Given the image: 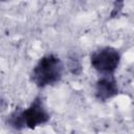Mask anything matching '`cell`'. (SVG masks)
I'll list each match as a JSON object with an SVG mask.
<instances>
[{"label": "cell", "instance_id": "cell-6", "mask_svg": "<svg viewBox=\"0 0 134 134\" xmlns=\"http://www.w3.org/2000/svg\"><path fill=\"white\" fill-rule=\"evenodd\" d=\"M124 6V0H115L114 2V8L112 9V13H111V18H115L118 16L119 12L121 10Z\"/></svg>", "mask_w": 134, "mask_h": 134}, {"label": "cell", "instance_id": "cell-3", "mask_svg": "<svg viewBox=\"0 0 134 134\" xmlns=\"http://www.w3.org/2000/svg\"><path fill=\"white\" fill-rule=\"evenodd\" d=\"M121 61L120 52L112 46L95 49L90 54V66L99 75L114 74Z\"/></svg>", "mask_w": 134, "mask_h": 134}, {"label": "cell", "instance_id": "cell-1", "mask_svg": "<svg viewBox=\"0 0 134 134\" xmlns=\"http://www.w3.org/2000/svg\"><path fill=\"white\" fill-rule=\"evenodd\" d=\"M50 119V114L47 111L43 98L36 96L30 105L25 109H16L6 117V125L16 131L24 129H36L37 127L47 124Z\"/></svg>", "mask_w": 134, "mask_h": 134}, {"label": "cell", "instance_id": "cell-7", "mask_svg": "<svg viewBox=\"0 0 134 134\" xmlns=\"http://www.w3.org/2000/svg\"><path fill=\"white\" fill-rule=\"evenodd\" d=\"M1 1H2V2H4V1H7V0H1Z\"/></svg>", "mask_w": 134, "mask_h": 134}, {"label": "cell", "instance_id": "cell-4", "mask_svg": "<svg viewBox=\"0 0 134 134\" xmlns=\"http://www.w3.org/2000/svg\"><path fill=\"white\" fill-rule=\"evenodd\" d=\"M119 92L117 81L114 74H100L94 85V96L98 102L105 103Z\"/></svg>", "mask_w": 134, "mask_h": 134}, {"label": "cell", "instance_id": "cell-5", "mask_svg": "<svg viewBox=\"0 0 134 134\" xmlns=\"http://www.w3.org/2000/svg\"><path fill=\"white\" fill-rule=\"evenodd\" d=\"M68 68L75 75H77V74L81 73V71H82V65H81V62H80V60H79L77 57L73 55V57H70L69 58Z\"/></svg>", "mask_w": 134, "mask_h": 134}, {"label": "cell", "instance_id": "cell-2", "mask_svg": "<svg viewBox=\"0 0 134 134\" xmlns=\"http://www.w3.org/2000/svg\"><path fill=\"white\" fill-rule=\"evenodd\" d=\"M65 66L54 53L44 54L30 71V81L38 88H45L59 83L64 74Z\"/></svg>", "mask_w": 134, "mask_h": 134}]
</instances>
